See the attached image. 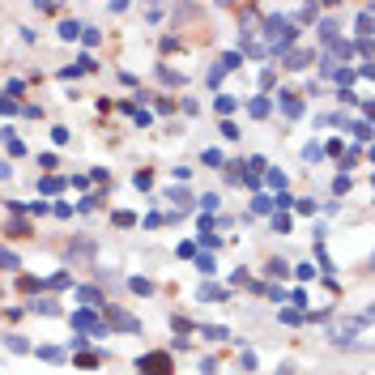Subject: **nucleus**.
<instances>
[{"mask_svg": "<svg viewBox=\"0 0 375 375\" xmlns=\"http://www.w3.org/2000/svg\"><path fill=\"white\" fill-rule=\"evenodd\" d=\"M60 34H64V39H77L81 26H77V21H64V26H60Z\"/></svg>", "mask_w": 375, "mask_h": 375, "instance_id": "4", "label": "nucleus"}, {"mask_svg": "<svg viewBox=\"0 0 375 375\" xmlns=\"http://www.w3.org/2000/svg\"><path fill=\"white\" fill-rule=\"evenodd\" d=\"M273 209V196H256V213H269Z\"/></svg>", "mask_w": 375, "mask_h": 375, "instance_id": "6", "label": "nucleus"}, {"mask_svg": "<svg viewBox=\"0 0 375 375\" xmlns=\"http://www.w3.org/2000/svg\"><path fill=\"white\" fill-rule=\"evenodd\" d=\"M307 60H311L307 52H294V56H290V68H303V64H307Z\"/></svg>", "mask_w": 375, "mask_h": 375, "instance_id": "5", "label": "nucleus"}, {"mask_svg": "<svg viewBox=\"0 0 375 375\" xmlns=\"http://www.w3.org/2000/svg\"><path fill=\"white\" fill-rule=\"evenodd\" d=\"M320 39H324V43L337 39V21H324V26H320Z\"/></svg>", "mask_w": 375, "mask_h": 375, "instance_id": "3", "label": "nucleus"}, {"mask_svg": "<svg viewBox=\"0 0 375 375\" xmlns=\"http://www.w3.org/2000/svg\"><path fill=\"white\" fill-rule=\"evenodd\" d=\"M235 107H239V98H231V94H222V98H217V111H222V115L235 111Z\"/></svg>", "mask_w": 375, "mask_h": 375, "instance_id": "2", "label": "nucleus"}, {"mask_svg": "<svg viewBox=\"0 0 375 375\" xmlns=\"http://www.w3.org/2000/svg\"><path fill=\"white\" fill-rule=\"evenodd\" d=\"M264 34H269V52H286V47L298 39V30L290 26V21H282V17L269 21V26H264Z\"/></svg>", "mask_w": 375, "mask_h": 375, "instance_id": "1", "label": "nucleus"}]
</instances>
